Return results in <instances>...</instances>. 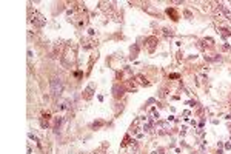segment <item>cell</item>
<instances>
[{
  "instance_id": "obj_1",
  "label": "cell",
  "mask_w": 231,
  "mask_h": 154,
  "mask_svg": "<svg viewBox=\"0 0 231 154\" xmlns=\"http://www.w3.org/2000/svg\"><path fill=\"white\" fill-rule=\"evenodd\" d=\"M29 22H33L35 26H39V28H42V26H45L46 25V20H45V17L40 14V13H37V11H31L29 13Z\"/></svg>"
},
{
  "instance_id": "obj_2",
  "label": "cell",
  "mask_w": 231,
  "mask_h": 154,
  "mask_svg": "<svg viewBox=\"0 0 231 154\" xmlns=\"http://www.w3.org/2000/svg\"><path fill=\"white\" fill-rule=\"evenodd\" d=\"M62 91H63V85H62V80L60 79H52L51 80V93H52V96H60L62 94Z\"/></svg>"
},
{
  "instance_id": "obj_3",
  "label": "cell",
  "mask_w": 231,
  "mask_h": 154,
  "mask_svg": "<svg viewBox=\"0 0 231 154\" xmlns=\"http://www.w3.org/2000/svg\"><path fill=\"white\" fill-rule=\"evenodd\" d=\"M93 85H89L86 89H85V99H91V96H93Z\"/></svg>"
}]
</instances>
